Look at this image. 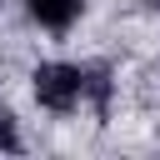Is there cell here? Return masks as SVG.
Returning a JSON list of instances; mask_svg holds the SVG:
<instances>
[{
  "instance_id": "1",
  "label": "cell",
  "mask_w": 160,
  "mask_h": 160,
  "mask_svg": "<svg viewBox=\"0 0 160 160\" xmlns=\"http://www.w3.org/2000/svg\"><path fill=\"white\" fill-rule=\"evenodd\" d=\"M30 90H35V100H40L45 110L70 115V110H80V105L90 100V90H100V75H90L85 65L45 60V65H35V75H30Z\"/></svg>"
},
{
  "instance_id": "2",
  "label": "cell",
  "mask_w": 160,
  "mask_h": 160,
  "mask_svg": "<svg viewBox=\"0 0 160 160\" xmlns=\"http://www.w3.org/2000/svg\"><path fill=\"white\" fill-rule=\"evenodd\" d=\"M25 10H30V20L40 25V30H70L80 15H85V0H25Z\"/></svg>"
},
{
  "instance_id": "3",
  "label": "cell",
  "mask_w": 160,
  "mask_h": 160,
  "mask_svg": "<svg viewBox=\"0 0 160 160\" xmlns=\"http://www.w3.org/2000/svg\"><path fill=\"white\" fill-rule=\"evenodd\" d=\"M0 150H20V130H15V115L0 105Z\"/></svg>"
},
{
  "instance_id": "4",
  "label": "cell",
  "mask_w": 160,
  "mask_h": 160,
  "mask_svg": "<svg viewBox=\"0 0 160 160\" xmlns=\"http://www.w3.org/2000/svg\"><path fill=\"white\" fill-rule=\"evenodd\" d=\"M155 5H160V0H155Z\"/></svg>"
}]
</instances>
